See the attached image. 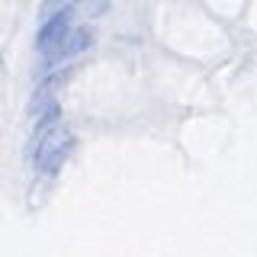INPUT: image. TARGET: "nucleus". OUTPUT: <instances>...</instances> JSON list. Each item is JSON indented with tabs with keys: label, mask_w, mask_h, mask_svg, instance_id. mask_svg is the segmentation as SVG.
<instances>
[{
	"label": "nucleus",
	"mask_w": 257,
	"mask_h": 257,
	"mask_svg": "<svg viewBox=\"0 0 257 257\" xmlns=\"http://www.w3.org/2000/svg\"><path fill=\"white\" fill-rule=\"evenodd\" d=\"M71 20H74V7H71V4L58 7V10H52V20H45L42 32H39V48H42L45 55L64 39V32L71 29Z\"/></svg>",
	"instance_id": "f03ea898"
},
{
	"label": "nucleus",
	"mask_w": 257,
	"mask_h": 257,
	"mask_svg": "<svg viewBox=\"0 0 257 257\" xmlns=\"http://www.w3.org/2000/svg\"><path fill=\"white\" fill-rule=\"evenodd\" d=\"M71 148H74V132L64 128V125H55L52 132L42 139V145L36 148V167H39V174H55L64 164V158L71 155Z\"/></svg>",
	"instance_id": "f257e3e1"
},
{
	"label": "nucleus",
	"mask_w": 257,
	"mask_h": 257,
	"mask_svg": "<svg viewBox=\"0 0 257 257\" xmlns=\"http://www.w3.org/2000/svg\"><path fill=\"white\" fill-rule=\"evenodd\" d=\"M93 45V29L90 26H71L64 32V39L48 52V61H58V58H68V55H80Z\"/></svg>",
	"instance_id": "7ed1b4c3"
}]
</instances>
